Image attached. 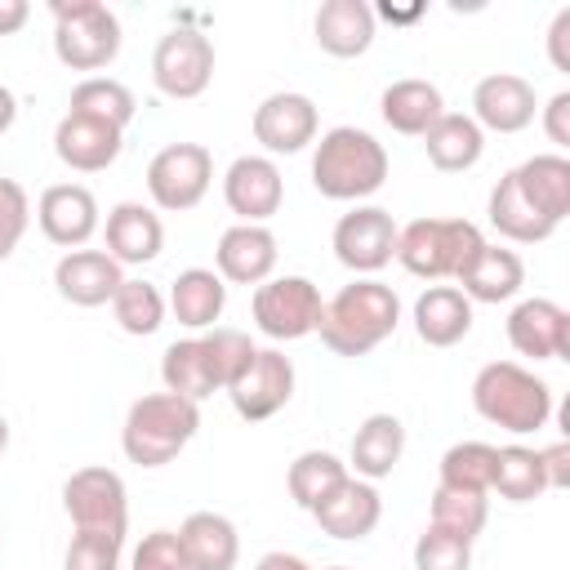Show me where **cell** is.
Wrapping results in <instances>:
<instances>
[{"instance_id": "obj_1", "label": "cell", "mask_w": 570, "mask_h": 570, "mask_svg": "<svg viewBox=\"0 0 570 570\" xmlns=\"http://www.w3.org/2000/svg\"><path fill=\"white\" fill-rule=\"evenodd\" d=\"M401 325V298L383 281H352L321 307V343L334 356H365L383 338H392Z\"/></svg>"}, {"instance_id": "obj_2", "label": "cell", "mask_w": 570, "mask_h": 570, "mask_svg": "<svg viewBox=\"0 0 570 570\" xmlns=\"http://www.w3.org/2000/svg\"><path fill=\"white\" fill-rule=\"evenodd\" d=\"M387 183V151L374 134L338 125L321 134L312 156V187L325 200H365Z\"/></svg>"}, {"instance_id": "obj_3", "label": "cell", "mask_w": 570, "mask_h": 570, "mask_svg": "<svg viewBox=\"0 0 570 570\" xmlns=\"http://www.w3.org/2000/svg\"><path fill=\"white\" fill-rule=\"evenodd\" d=\"M472 405L485 423L525 436L552 419V387L517 361H490L472 379Z\"/></svg>"}, {"instance_id": "obj_4", "label": "cell", "mask_w": 570, "mask_h": 570, "mask_svg": "<svg viewBox=\"0 0 570 570\" xmlns=\"http://www.w3.org/2000/svg\"><path fill=\"white\" fill-rule=\"evenodd\" d=\"M196 428H200L196 401L174 396V392H151L129 405L120 445H125V459L138 468H165L183 454V445L196 436Z\"/></svg>"}, {"instance_id": "obj_5", "label": "cell", "mask_w": 570, "mask_h": 570, "mask_svg": "<svg viewBox=\"0 0 570 570\" xmlns=\"http://www.w3.org/2000/svg\"><path fill=\"white\" fill-rule=\"evenodd\" d=\"M481 245L485 236L468 218H414L396 227V263L423 281H459V272L481 254Z\"/></svg>"}, {"instance_id": "obj_6", "label": "cell", "mask_w": 570, "mask_h": 570, "mask_svg": "<svg viewBox=\"0 0 570 570\" xmlns=\"http://www.w3.org/2000/svg\"><path fill=\"white\" fill-rule=\"evenodd\" d=\"M53 53L71 71H102L120 53V18L102 0H53Z\"/></svg>"}, {"instance_id": "obj_7", "label": "cell", "mask_w": 570, "mask_h": 570, "mask_svg": "<svg viewBox=\"0 0 570 570\" xmlns=\"http://www.w3.org/2000/svg\"><path fill=\"white\" fill-rule=\"evenodd\" d=\"M62 508H67L76 534L125 543L129 494H125L120 472H111V468H80V472H71L67 485H62Z\"/></svg>"}, {"instance_id": "obj_8", "label": "cell", "mask_w": 570, "mask_h": 570, "mask_svg": "<svg viewBox=\"0 0 570 570\" xmlns=\"http://www.w3.org/2000/svg\"><path fill=\"white\" fill-rule=\"evenodd\" d=\"M321 307H325V298L307 276H272V281L254 285V298H249L254 325L276 343L316 334Z\"/></svg>"}, {"instance_id": "obj_9", "label": "cell", "mask_w": 570, "mask_h": 570, "mask_svg": "<svg viewBox=\"0 0 570 570\" xmlns=\"http://www.w3.org/2000/svg\"><path fill=\"white\" fill-rule=\"evenodd\" d=\"M209 183H214V156L200 142H169L147 165V191H151L156 209H165V214L196 209L205 200Z\"/></svg>"}, {"instance_id": "obj_10", "label": "cell", "mask_w": 570, "mask_h": 570, "mask_svg": "<svg viewBox=\"0 0 570 570\" xmlns=\"http://www.w3.org/2000/svg\"><path fill=\"white\" fill-rule=\"evenodd\" d=\"M151 80L165 98H200L214 80V40L196 27H174L151 49Z\"/></svg>"}, {"instance_id": "obj_11", "label": "cell", "mask_w": 570, "mask_h": 570, "mask_svg": "<svg viewBox=\"0 0 570 570\" xmlns=\"http://www.w3.org/2000/svg\"><path fill=\"white\" fill-rule=\"evenodd\" d=\"M294 396V361L276 347H258L249 365L227 383V401L245 423H263Z\"/></svg>"}, {"instance_id": "obj_12", "label": "cell", "mask_w": 570, "mask_h": 570, "mask_svg": "<svg viewBox=\"0 0 570 570\" xmlns=\"http://www.w3.org/2000/svg\"><path fill=\"white\" fill-rule=\"evenodd\" d=\"M334 258L356 272V276H374L396 258V223L387 209L379 205H356L352 214H343L334 223Z\"/></svg>"}, {"instance_id": "obj_13", "label": "cell", "mask_w": 570, "mask_h": 570, "mask_svg": "<svg viewBox=\"0 0 570 570\" xmlns=\"http://www.w3.org/2000/svg\"><path fill=\"white\" fill-rule=\"evenodd\" d=\"M316 129H321V116L307 94L281 89L254 107V142H263V151H272V156L303 151L307 142H316Z\"/></svg>"}, {"instance_id": "obj_14", "label": "cell", "mask_w": 570, "mask_h": 570, "mask_svg": "<svg viewBox=\"0 0 570 570\" xmlns=\"http://www.w3.org/2000/svg\"><path fill=\"white\" fill-rule=\"evenodd\" d=\"M508 343L530 361H566L570 356V312L552 298H521L508 312Z\"/></svg>"}, {"instance_id": "obj_15", "label": "cell", "mask_w": 570, "mask_h": 570, "mask_svg": "<svg viewBox=\"0 0 570 570\" xmlns=\"http://www.w3.org/2000/svg\"><path fill=\"white\" fill-rule=\"evenodd\" d=\"M223 200L240 223H267L285 200L276 160L272 156H236L223 174Z\"/></svg>"}, {"instance_id": "obj_16", "label": "cell", "mask_w": 570, "mask_h": 570, "mask_svg": "<svg viewBox=\"0 0 570 570\" xmlns=\"http://www.w3.org/2000/svg\"><path fill=\"white\" fill-rule=\"evenodd\" d=\"M472 120L481 134H521L534 120V85L512 71H490L472 89Z\"/></svg>"}, {"instance_id": "obj_17", "label": "cell", "mask_w": 570, "mask_h": 570, "mask_svg": "<svg viewBox=\"0 0 570 570\" xmlns=\"http://www.w3.org/2000/svg\"><path fill=\"white\" fill-rule=\"evenodd\" d=\"M40 232L62 249H85V240L98 232V200L80 183H53L36 200Z\"/></svg>"}, {"instance_id": "obj_18", "label": "cell", "mask_w": 570, "mask_h": 570, "mask_svg": "<svg viewBox=\"0 0 570 570\" xmlns=\"http://www.w3.org/2000/svg\"><path fill=\"white\" fill-rule=\"evenodd\" d=\"M276 236L263 227V223H236L218 236V249H214V263H218V276L223 285H263L272 281L276 272Z\"/></svg>"}, {"instance_id": "obj_19", "label": "cell", "mask_w": 570, "mask_h": 570, "mask_svg": "<svg viewBox=\"0 0 570 570\" xmlns=\"http://www.w3.org/2000/svg\"><path fill=\"white\" fill-rule=\"evenodd\" d=\"M125 147V129L116 125H102V120H89V116H76L67 111L53 129V156L76 169V174H98L107 169Z\"/></svg>"}, {"instance_id": "obj_20", "label": "cell", "mask_w": 570, "mask_h": 570, "mask_svg": "<svg viewBox=\"0 0 570 570\" xmlns=\"http://www.w3.org/2000/svg\"><path fill=\"white\" fill-rule=\"evenodd\" d=\"M120 263L107 249H67L53 267V285L71 307H102L120 289Z\"/></svg>"}, {"instance_id": "obj_21", "label": "cell", "mask_w": 570, "mask_h": 570, "mask_svg": "<svg viewBox=\"0 0 570 570\" xmlns=\"http://www.w3.org/2000/svg\"><path fill=\"white\" fill-rule=\"evenodd\" d=\"M312 517L330 539H365L383 517V499H379L374 481L347 476L330 499H321L312 508Z\"/></svg>"}, {"instance_id": "obj_22", "label": "cell", "mask_w": 570, "mask_h": 570, "mask_svg": "<svg viewBox=\"0 0 570 570\" xmlns=\"http://www.w3.org/2000/svg\"><path fill=\"white\" fill-rule=\"evenodd\" d=\"M165 249V223L156 209L138 205V200H120L107 214V254L125 267V263H151Z\"/></svg>"}, {"instance_id": "obj_23", "label": "cell", "mask_w": 570, "mask_h": 570, "mask_svg": "<svg viewBox=\"0 0 570 570\" xmlns=\"http://www.w3.org/2000/svg\"><path fill=\"white\" fill-rule=\"evenodd\" d=\"M472 330V303L459 285H428L414 298V334L428 347H454Z\"/></svg>"}, {"instance_id": "obj_24", "label": "cell", "mask_w": 570, "mask_h": 570, "mask_svg": "<svg viewBox=\"0 0 570 570\" xmlns=\"http://www.w3.org/2000/svg\"><path fill=\"white\" fill-rule=\"evenodd\" d=\"M312 31L330 58H361L374 45V9L365 0H325Z\"/></svg>"}, {"instance_id": "obj_25", "label": "cell", "mask_w": 570, "mask_h": 570, "mask_svg": "<svg viewBox=\"0 0 570 570\" xmlns=\"http://www.w3.org/2000/svg\"><path fill=\"white\" fill-rule=\"evenodd\" d=\"M525 285V263L517 258V249H499V245H481V254L459 272V289L468 303H508L517 298Z\"/></svg>"}, {"instance_id": "obj_26", "label": "cell", "mask_w": 570, "mask_h": 570, "mask_svg": "<svg viewBox=\"0 0 570 570\" xmlns=\"http://www.w3.org/2000/svg\"><path fill=\"white\" fill-rule=\"evenodd\" d=\"M178 539L191 570H236L240 561V534L223 512H191L178 525Z\"/></svg>"}, {"instance_id": "obj_27", "label": "cell", "mask_w": 570, "mask_h": 570, "mask_svg": "<svg viewBox=\"0 0 570 570\" xmlns=\"http://www.w3.org/2000/svg\"><path fill=\"white\" fill-rule=\"evenodd\" d=\"M379 111H383L387 129H396V134H405V138H423V134L441 120L445 102H441V89H436L432 80L410 76V80H392V85L383 89Z\"/></svg>"}, {"instance_id": "obj_28", "label": "cell", "mask_w": 570, "mask_h": 570, "mask_svg": "<svg viewBox=\"0 0 570 570\" xmlns=\"http://www.w3.org/2000/svg\"><path fill=\"white\" fill-rule=\"evenodd\" d=\"M521 196L548 218V223H561L570 214V160L561 151H543V156H530L525 165L512 169Z\"/></svg>"}, {"instance_id": "obj_29", "label": "cell", "mask_w": 570, "mask_h": 570, "mask_svg": "<svg viewBox=\"0 0 570 570\" xmlns=\"http://www.w3.org/2000/svg\"><path fill=\"white\" fill-rule=\"evenodd\" d=\"M405 454V423L396 414H370L352 436V468L361 481H383Z\"/></svg>"}, {"instance_id": "obj_30", "label": "cell", "mask_w": 570, "mask_h": 570, "mask_svg": "<svg viewBox=\"0 0 570 570\" xmlns=\"http://www.w3.org/2000/svg\"><path fill=\"white\" fill-rule=\"evenodd\" d=\"M423 151H428V160H432L441 174H463V169H472V165L481 160L485 134H481V125H476L472 116H463V111H441V120L423 134Z\"/></svg>"}, {"instance_id": "obj_31", "label": "cell", "mask_w": 570, "mask_h": 570, "mask_svg": "<svg viewBox=\"0 0 570 570\" xmlns=\"http://www.w3.org/2000/svg\"><path fill=\"white\" fill-rule=\"evenodd\" d=\"M227 307V285L218 272L209 267H187L174 276L169 285V312L178 316V325L187 330H214V321Z\"/></svg>"}, {"instance_id": "obj_32", "label": "cell", "mask_w": 570, "mask_h": 570, "mask_svg": "<svg viewBox=\"0 0 570 570\" xmlns=\"http://www.w3.org/2000/svg\"><path fill=\"white\" fill-rule=\"evenodd\" d=\"M485 214H490V227H494L499 236L517 240V245H539V240H548V236L557 232V223H548V218L521 196V187H517L512 174H503V178L494 183Z\"/></svg>"}, {"instance_id": "obj_33", "label": "cell", "mask_w": 570, "mask_h": 570, "mask_svg": "<svg viewBox=\"0 0 570 570\" xmlns=\"http://www.w3.org/2000/svg\"><path fill=\"white\" fill-rule=\"evenodd\" d=\"M347 476H352L347 463L334 459L330 450H303V454L289 463L285 485H289V499H294L303 512H312V508H316L321 499H330Z\"/></svg>"}, {"instance_id": "obj_34", "label": "cell", "mask_w": 570, "mask_h": 570, "mask_svg": "<svg viewBox=\"0 0 570 570\" xmlns=\"http://www.w3.org/2000/svg\"><path fill=\"white\" fill-rule=\"evenodd\" d=\"M160 379H165V392L187 396V401H196V405L218 392L200 338H178V343H169L165 356H160Z\"/></svg>"}, {"instance_id": "obj_35", "label": "cell", "mask_w": 570, "mask_h": 570, "mask_svg": "<svg viewBox=\"0 0 570 570\" xmlns=\"http://www.w3.org/2000/svg\"><path fill=\"white\" fill-rule=\"evenodd\" d=\"M490 490L508 503H530L548 490L543 481V463H539V450L530 445H494V476H490Z\"/></svg>"}, {"instance_id": "obj_36", "label": "cell", "mask_w": 570, "mask_h": 570, "mask_svg": "<svg viewBox=\"0 0 570 570\" xmlns=\"http://www.w3.org/2000/svg\"><path fill=\"white\" fill-rule=\"evenodd\" d=\"M71 111L125 129V125L134 120L138 102H134L129 85H120V80H111V76H85V80L71 89Z\"/></svg>"}, {"instance_id": "obj_37", "label": "cell", "mask_w": 570, "mask_h": 570, "mask_svg": "<svg viewBox=\"0 0 570 570\" xmlns=\"http://www.w3.org/2000/svg\"><path fill=\"white\" fill-rule=\"evenodd\" d=\"M165 294L151 285V281H120V289L111 294V316H116V325L125 330V334H134V338H147V334H156L160 325H165Z\"/></svg>"}, {"instance_id": "obj_38", "label": "cell", "mask_w": 570, "mask_h": 570, "mask_svg": "<svg viewBox=\"0 0 570 570\" xmlns=\"http://www.w3.org/2000/svg\"><path fill=\"white\" fill-rule=\"evenodd\" d=\"M485 517H490V499L485 494H472V490H450V485H436L432 490V521L436 530L445 534H459V539H476L485 530Z\"/></svg>"}, {"instance_id": "obj_39", "label": "cell", "mask_w": 570, "mask_h": 570, "mask_svg": "<svg viewBox=\"0 0 570 570\" xmlns=\"http://www.w3.org/2000/svg\"><path fill=\"white\" fill-rule=\"evenodd\" d=\"M490 476H494V445L485 441H459L441 454V481L450 490H472V494H490Z\"/></svg>"}, {"instance_id": "obj_40", "label": "cell", "mask_w": 570, "mask_h": 570, "mask_svg": "<svg viewBox=\"0 0 570 570\" xmlns=\"http://www.w3.org/2000/svg\"><path fill=\"white\" fill-rule=\"evenodd\" d=\"M200 347H205V361H209V374H214L218 392H227V383H232V379L249 365V356L258 352L245 330H227V325H214L209 334H200Z\"/></svg>"}, {"instance_id": "obj_41", "label": "cell", "mask_w": 570, "mask_h": 570, "mask_svg": "<svg viewBox=\"0 0 570 570\" xmlns=\"http://www.w3.org/2000/svg\"><path fill=\"white\" fill-rule=\"evenodd\" d=\"M414 570H472V543L428 525L414 543Z\"/></svg>"}, {"instance_id": "obj_42", "label": "cell", "mask_w": 570, "mask_h": 570, "mask_svg": "<svg viewBox=\"0 0 570 570\" xmlns=\"http://www.w3.org/2000/svg\"><path fill=\"white\" fill-rule=\"evenodd\" d=\"M31 223V196L18 178H0V263L18 249V240L27 236Z\"/></svg>"}, {"instance_id": "obj_43", "label": "cell", "mask_w": 570, "mask_h": 570, "mask_svg": "<svg viewBox=\"0 0 570 570\" xmlns=\"http://www.w3.org/2000/svg\"><path fill=\"white\" fill-rule=\"evenodd\" d=\"M134 570H191L178 530H151L134 548Z\"/></svg>"}, {"instance_id": "obj_44", "label": "cell", "mask_w": 570, "mask_h": 570, "mask_svg": "<svg viewBox=\"0 0 570 570\" xmlns=\"http://www.w3.org/2000/svg\"><path fill=\"white\" fill-rule=\"evenodd\" d=\"M120 548L116 539H94V534H71L62 552V570H120Z\"/></svg>"}, {"instance_id": "obj_45", "label": "cell", "mask_w": 570, "mask_h": 570, "mask_svg": "<svg viewBox=\"0 0 570 570\" xmlns=\"http://www.w3.org/2000/svg\"><path fill=\"white\" fill-rule=\"evenodd\" d=\"M543 134L557 147H570V89H561V94L548 98V107H543Z\"/></svg>"}, {"instance_id": "obj_46", "label": "cell", "mask_w": 570, "mask_h": 570, "mask_svg": "<svg viewBox=\"0 0 570 570\" xmlns=\"http://www.w3.org/2000/svg\"><path fill=\"white\" fill-rule=\"evenodd\" d=\"M539 463H543V481L548 490H566L570 485V441H552L548 450H539Z\"/></svg>"}, {"instance_id": "obj_47", "label": "cell", "mask_w": 570, "mask_h": 570, "mask_svg": "<svg viewBox=\"0 0 570 570\" xmlns=\"http://www.w3.org/2000/svg\"><path fill=\"white\" fill-rule=\"evenodd\" d=\"M548 58L557 71H570V9H561L548 27Z\"/></svg>"}, {"instance_id": "obj_48", "label": "cell", "mask_w": 570, "mask_h": 570, "mask_svg": "<svg viewBox=\"0 0 570 570\" xmlns=\"http://www.w3.org/2000/svg\"><path fill=\"white\" fill-rule=\"evenodd\" d=\"M27 18H31V4H27V0H0V36L22 31Z\"/></svg>"}, {"instance_id": "obj_49", "label": "cell", "mask_w": 570, "mask_h": 570, "mask_svg": "<svg viewBox=\"0 0 570 570\" xmlns=\"http://www.w3.org/2000/svg\"><path fill=\"white\" fill-rule=\"evenodd\" d=\"M254 570H312V566L303 557H294V552H267V557H258Z\"/></svg>"}, {"instance_id": "obj_50", "label": "cell", "mask_w": 570, "mask_h": 570, "mask_svg": "<svg viewBox=\"0 0 570 570\" xmlns=\"http://www.w3.org/2000/svg\"><path fill=\"white\" fill-rule=\"evenodd\" d=\"M374 18H387V22H419L423 18V4H410V9H396V4H379Z\"/></svg>"}, {"instance_id": "obj_51", "label": "cell", "mask_w": 570, "mask_h": 570, "mask_svg": "<svg viewBox=\"0 0 570 570\" xmlns=\"http://www.w3.org/2000/svg\"><path fill=\"white\" fill-rule=\"evenodd\" d=\"M13 120H18V98H13L9 85H0V134H9Z\"/></svg>"}, {"instance_id": "obj_52", "label": "cell", "mask_w": 570, "mask_h": 570, "mask_svg": "<svg viewBox=\"0 0 570 570\" xmlns=\"http://www.w3.org/2000/svg\"><path fill=\"white\" fill-rule=\"evenodd\" d=\"M4 450H9V419L0 414V454H4Z\"/></svg>"}, {"instance_id": "obj_53", "label": "cell", "mask_w": 570, "mask_h": 570, "mask_svg": "<svg viewBox=\"0 0 570 570\" xmlns=\"http://www.w3.org/2000/svg\"><path fill=\"white\" fill-rule=\"evenodd\" d=\"M330 570H352V566H330Z\"/></svg>"}, {"instance_id": "obj_54", "label": "cell", "mask_w": 570, "mask_h": 570, "mask_svg": "<svg viewBox=\"0 0 570 570\" xmlns=\"http://www.w3.org/2000/svg\"><path fill=\"white\" fill-rule=\"evenodd\" d=\"M0 543H4V534H0Z\"/></svg>"}]
</instances>
